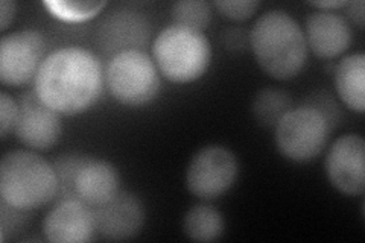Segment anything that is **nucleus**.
<instances>
[{
  "mask_svg": "<svg viewBox=\"0 0 365 243\" xmlns=\"http://www.w3.org/2000/svg\"><path fill=\"white\" fill-rule=\"evenodd\" d=\"M104 72L98 58L83 48H64L44 58L34 79V91L63 115L87 111L101 98Z\"/></svg>",
  "mask_w": 365,
  "mask_h": 243,
  "instance_id": "1",
  "label": "nucleus"
},
{
  "mask_svg": "<svg viewBox=\"0 0 365 243\" xmlns=\"http://www.w3.org/2000/svg\"><path fill=\"white\" fill-rule=\"evenodd\" d=\"M250 46L262 71L274 79H291L307 60L304 32L284 11L262 14L250 32Z\"/></svg>",
  "mask_w": 365,
  "mask_h": 243,
  "instance_id": "2",
  "label": "nucleus"
},
{
  "mask_svg": "<svg viewBox=\"0 0 365 243\" xmlns=\"http://www.w3.org/2000/svg\"><path fill=\"white\" fill-rule=\"evenodd\" d=\"M56 175L53 166L29 150H13L0 163L2 201L25 212H32L55 201Z\"/></svg>",
  "mask_w": 365,
  "mask_h": 243,
  "instance_id": "3",
  "label": "nucleus"
},
{
  "mask_svg": "<svg viewBox=\"0 0 365 243\" xmlns=\"http://www.w3.org/2000/svg\"><path fill=\"white\" fill-rule=\"evenodd\" d=\"M153 56L166 79L175 84H189L207 71L212 49L202 32L173 25L155 37Z\"/></svg>",
  "mask_w": 365,
  "mask_h": 243,
  "instance_id": "4",
  "label": "nucleus"
},
{
  "mask_svg": "<svg viewBox=\"0 0 365 243\" xmlns=\"http://www.w3.org/2000/svg\"><path fill=\"white\" fill-rule=\"evenodd\" d=\"M106 83L111 96L127 107L146 105L160 90L157 66L143 51L114 55L106 71Z\"/></svg>",
  "mask_w": 365,
  "mask_h": 243,
  "instance_id": "5",
  "label": "nucleus"
},
{
  "mask_svg": "<svg viewBox=\"0 0 365 243\" xmlns=\"http://www.w3.org/2000/svg\"><path fill=\"white\" fill-rule=\"evenodd\" d=\"M274 130L280 154L294 163H307L322 154L334 128L314 107L302 105L284 114Z\"/></svg>",
  "mask_w": 365,
  "mask_h": 243,
  "instance_id": "6",
  "label": "nucleus"
},
{
  "mask_svg": "<svg viewBox=\"0 0 365 243\" xmlns=\"http://www.w3.org/2000/svg\"><path fill=\"white\" fill-rule=\"evenodd\" d=\"M237 160L222 146H207L190 160L186 184L192 195L201 200H216L232 189L237 178Z\"/></svg>",
  "mask_w": 365,
  "mask_h": 243,
  "instance_id": "7",
  "label": "nucleus"
},
{
  "mask_svg": "<svg viewBox=\"0 0 365 243\" xmlns=\"http://www.w3.org/2000/svg\"><path fill=\"white\" fill-rule=\"evenodd\" d=\"M46 43L40 32L26 29L5 36L0 41V79L5 86L20 87L36 79L44 61Z\"/></svg>",
  "mask_w": 365,
  "mask_h": 243,
  "instance_id": "8",
  "label": "nucleus"
},
{
  "mask_svg": "<svg viewBox=\"0 0 365 243\" xmlns=\"http://www.w3.org/2000/svg\"><path fill=\"white\" fill-rule=\"evenodd\" d=\"M16 137L25 146L48 150L56 145L63 133L60 114L40 100L36 91L19 99V115L14 125Z\"/></svg>",
  "mask_w": 365,
  "mask_h": 243,
  "instance_id": "9",
  "label": "nucleus"
},
{
  "mask_svg": "<svg viewBox=\"0 0 365 243\" xmlns=\"http://www.w3.org/2000/svg\"><path fill=\"white\" fill-rule=\"evenodd\" d=\"M326 173L332 186L344 195L365 190V142L361 135L339 137L326 158Z\"/></svg>",
  "mask_w": 365,
  "mask_h": 243,
  "instance_id": "10",
  "label": "nucleus"
},
{
  "mask_svg": "<svg viewBox=\"0 0 365 243\" xmlns=\"http://www.w3.org/2000/svg\"><path fill=\"white\" fill-rule=\"evenodd\" d=\"M151 36L148 19L139 11L120 8L102 19L96 29V41L106 53L119 55L128 51H142Z\"/></svg>",
  "mask_w": 365,
  "mask_h": 243,
  "instance_id": "11",
  "label": "nucleus"
},
{
  "mask_svg": "<svg viewBox=\"0 0 365 243\" xmlns=\"http://www.w3.org/2000/svg\"><path fill=\"white\" fill-rule=\"evenodd\" d=\"M95 229L107 240H130L140 233L145 224L143 205L135 195L119 192L108 202L91 208Z\"/></svg>",
  "mask_w": 365,
  "mask_h": 243,
  "instance_id": "12",
  "label": "nucleus"
},
{
  "mask_svg": "<svg viewBox=\"0 0 365 243\" xmlns=\"http://www.w3.org/2000/svg\"><path fill=\"white\" fill-rule=\"evenodd\" d=\"M95 233L93 212L81 201L56 202L43 222L44 239L52 243H86Z\"/></svg>",
  "mask_w": 365,
  "mask_h": 243,
  "instance_id": "13",
  "label": "nucleus"
},
{
  "mask_svg": "<svg viewBox=\"0 0 365 243\" xmlns=\"http://www.w3.org/2000/svg\"><path fill=\"white\" fill-rule=\"evenodd\" d=\"M304 38L307 49L318 58L334 60L349 49L351 31L344 17L332 11H318L306 19Z\"/></svg>",
  "mask_w": 365,
  "mask_h": 243,
  "instance_id": "14",
  "label": "nucleus"
},
{
  "mask_svg": "<svg viewBox=\"0 0 365 243\" xmlns=\"http://www.w3.org/2000/svg\"><path fill=\"white\" fill-rule=\"evenodd\" d=\"M78 200L88 207H99L119 193V173L104 160L91 158L84 165L76 180Z\"/></svg>",
  "mask_w": 365,
  "mask_h": 243,
  "instance_id": "15",
  "label": "nucleus"
},
{
  "mask_svg": "<svg viewBox=\"0 0 365 243\" xmlns=\"http://www.w3.org/2000/svg\"><path fill=\"white\" fill-rule=\"evenodd\" d=\"M335 87L341 100L346 107L358 114L365 110V56L364 53H353L336 64Z\"/></svg>",
  "mask_w": 365,
  "mask_h": 243,
  "instance_id": "16",
  "label": "nucleus"
},
{
  "mask_svg": "<svg viewBox=\"0 0 365 243\" xmlns=\"http://www.w3.org/2000/svg\"><path fill=\"white\" fill-rule=\"evenodd\" d=\"M224 228L222 213L205 204L192 207L182 219V231L193 242L218 240L224 233Z\"/></svg>",
  "mask_w": 365,
  "mask_h": 243,
  "instance_id": "17",
  "label": "nucleus"
},
{
  "mask_svg": "<svg viewBox=\"0 0 365 243\" xmlns=\"http://www.w3.org/2000/svg\"><path fill=\"white\" fill-rule=\"evenodd\" d=\"M289 110H292L291 96L282 90L265 88L259 91L253 100L255 119L267 128H276Z\"/></svg>",
  "mask_w": 365,
  "mask_h": 243,
  "instance_id": "18",
  "label": "nucleus"
},
{
  "mask_svg": "<svg viewBox=\"0 0 365 243\" xmlns=\"http://www.w3.org/2000/svg\"><path fill=\"white\" fill-rule=\"evenodd\" d=\"M90 160L87 155L81 154H63L56 158L52 166L56 175V182H58V189H56L55 201H79L76 193V180L79 172L84 167V165Z\"/></svg>",
  "mask_w": 365,
  "mask_h": 243,
  "instance_id": "19",
  "label": "nucleus"
},
{
  "mask_svg": "<svg viewBox=\"0 0 365 243\" xmlns=\"http://www.w3.org/2000/svg\"><path fill=\"white\" fill-rule=\"evenodd\" d=\"M174 25L202 32L210 25L212 9L202 0H181L173 6Z\"/></svg>",
  "mask_w": 365,
  "mask_h": 243,
  "instance_id": "20",
  "label": "nucleus"
},
{
  "mask_svg": "<svg viewBox=\"0 0 365 243\" xmlns=\"http://www.w3.org/2000/svg\"><path fill=\"white\" fill-rule=\"evenodd\" d=\"M106 5L107 4L101 2V0L99 2H91V0H87V2H64V0L61 2H44V6L48 8L52 16L67 21H81L95 17Z\"/></svg>",
  "mask_w": 365,
  "mask_h": 243,
  "instance_id": "21",
  "label": "nucleus"
},
{
  "mask_svg": "<svg viewBox=\"0 0 365 243\" xmlns=\"http://www.w3.org/2000/svg\"><path fill=\"white\" fill-rule=\"evenodd\" d=\"M29 212L20 210L13 205H9L2 201V207H0V224H2V229H0V234H2V242L6 240V234L11 233H20L23 228H26L29 224Z\"/></svg>",
  "mask_w": 365,
  "mask_h": 243,
  "instance_id": "22",
  "label": "nucleus"
},
{
  "mask_svg": "<svg viewBox=\"0 0 365 243\" xmlns=\"http://www.w3.org/2000/svg\"><path fill=\"white\" fill-rule=\"evenodd\" d=\"M259 5L260 4L255 2V0H220V2H215V6L224 17L235 21H242L255 16Z\"/></svg>",
  "mask_w": 365,
  "mask_h": 243,
  "instance_id": "23",
  "label": "nucleus"
},
{
  "mask_svg": "<svg viewBox=\"0 0 365 243\" xmlns=\"http://www.w3.org/2000/svg\"><path fill=\"white\" fill-rule=\"evenodd\" d=\"M304 105L314 107L317 111L322 113L326 118V120L330 125H332V128H335L339 118H341L339 108L335 103V100L332 99V96L327 95V93H323V91H319V93H315V95L309 96V99H307Z\"/></svg>",
  "mask_w": 365,
  "mask_h": 243,
  "instance_id": "24",
  "label": "nucleus"
},
{
  "mask_svg": "<svg viewBox=\"0 0 365 243\" xmlns=\"http://www.w3.org/2000/svg\"><path fill=\"white\" fill-rule=\"evenodd\" d=\"M19 115V102H16L5 91L0 93V134L5 138L11 130H14Z\"/></svg>",
  "mask_w": 365,
  "mask_h": 243,
  "instance_id": "25",
  "label": "nucleus"
},
{
  "mask_svg": "<svg viewBox=\"0 0 365 243\" xmlns=\"http://www.w3.org/2000/svg\"><path fill=\"white\" fill-rule=\"evenodd\" d=\"M247 41L250 43V36L239 28H230L222 33V43L228 51H242Z\"/></svg>",
  "mask_w": 365,
  "mask_h": 243,
  "instance_id": "26",
  "label": "nucleus"
},
{
  "mask_svg": "<svg viewBox=\"0 0 365 243\" xmlns=\"http://www.w3.org/2000/svg\"><path fill=\"white\" fill-rule=\"evenodd\" d=\"M17 14V4L11 2V0H2L0 2V29L5 31L11 21L14 20Z\"/></svg>",
  "mask_w": 365,
  "mask_h": 243,
  "instance_id": "27",
  "label": "nucleus"
},
{
  "mask_svg": "<svg viewBox=\"0 0 365 243\" xmlns=\"http://www.w3.org/2000/svg\"><path fill=\"white\" fill-rule=\"evenodd\" d=\"M364 2L362 0H356V2H349L347 4V16L353 21V25H356L359 29L364 28Z\"/></svg>",
  "mask_w": 365,
  "mask_h": 243,
  "instance_id": "28",
  "label": "nucleus"
},
{
  "mask_svg": "<svg viewBox=\"0 0 365 243\" xmlns=\"http://www.w3.org/2000/svg\"><path fill=\"white\" fill-rule=\"evenodd\" d=\"M349 2H346V0H336V2H312L311 5L319 8V9H335V8H342V6H347Z\"/></svg>",
  "mask_w": 365,
  "mask_h": 243,
  "instance_id": "29",
  "label": "nucleus"
}]
</instances>
